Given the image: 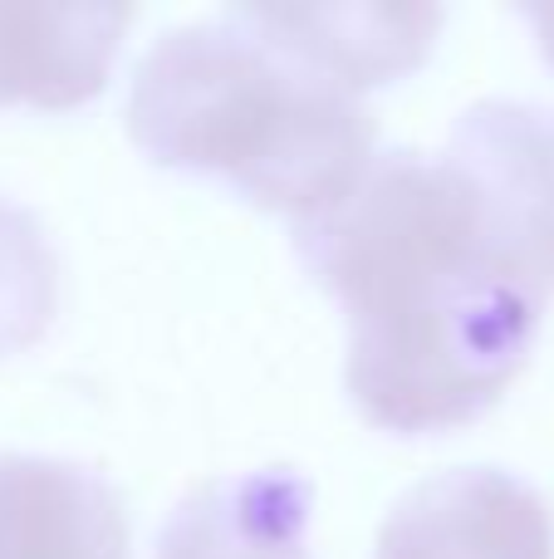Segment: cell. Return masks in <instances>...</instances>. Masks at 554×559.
Instances as JSON below:
<instances>
[{
  "label": "cell",
  "instance_id": "obj_2",
  "mask_svg": "<svg viewBox=\"0 0 554 559\" xmlns=\"http://www.w3.org/2000/svg\"><path fill=\"white\" fill-rule=\"evenodd\" d=\"M128 138L147 163L221 177L294 226L334 212L373 163L363 98L265 45L231 10L153 39L128 88Z\"/></svg>",
  "mask_w": 554,
  "mask_h": 559
},
{
  "label": "cell",
  "instance_id": "obj_1",
  "mask_svg": "<svg viewBox=\"0 0 554 559\" xmlns=\"http://www.w3.org/2000/svg\"><path fill=\"white\" fill-rule=\"evenodd\" d=\"M349 324L344 388L373 427L451 432L530 364L554 295V128L510 98L467 108L447 147L383 153L294 226Z\"/></svg>",
  "mask_w": 554,
  "mask_h": 559
},
{
  "label": "cell",
  "instance_id": "obj_4",
  "mask_svg": "<svg viewBox=\"0 0 554 559\" xmlns=\"http://www.w3.org/2000/svg\"><path fill=\"white\" fill-rule=\"evenodd\" d=\"M251 35L300 59L329 84L363 94L393 79H408L432 55L447 10L442 5H231Z\"/></svg>",
  "mask_w": 554,
  "mask_h": 559
},
{
  "label": "cell",
  "instance_id": "obj_6",
  "mask_svg": "<svg viewBox=\"0 0 554 559\" xmlns=\"http://www.w3.org/2000/svg\"><path fill=\"white\" fill-rule=\"evenodd\" d=\"M0 559H128L123 496L79 462L0 452Z\"/></svg>",
  "mask_w": 554,
  "mask_h": 559
},
{
  "label": "cell",
  "instance_id": "obj_3",
  "mask_svg": "<svg viewBox=\"0 0 554 559\" xmlns=\"http://www.w3.org/2000/svg\"><path fill=\"white\" fill-rule=\"evenodd\" d=\"M373 559H554V515L516 472L451 466L393 501Z\"/></svg>",
  "mask_w": 554,
  "mask_h": 559
},
{
  "label": "cell",
  "instance_id": "obj_9",
  "mask_svg": "<svg viewBox=\"0 0 554 559\" xmlns=\"http://www.w3.org/2000/svg\"><path fill=\"white\" fill-rule=\"evenodd\" d=\"M520 15L535 25V39H540V55L550 59V69H554V5H526ZM550 128H554V118H550Z\"/></svg>",
  "mask_w": 554,
  "mask_h": 559
},
{
  "label": "cell",
  "instance_id": "obj_8",
  "mask_svg": "<svg viewBox=\"0 0 554 559\" xmlns=\"http://www.w3.org/2000/svg\"><path fill=\"white\" fill-rule=\"evenodd\" d=\"M59 309V261L29 206L0 197V358L45 338Z\"/></svg>",
  "mask_w": 554,
  "mask_h": 559
},
{
  "label": "cell",
  "instance_id": "obj_7",
  "mask_svg": "<svg viewBox=\"0 0 554 559\" xmlns=\"http://www.w3.org/2000/svg\"><path fill=\"white\" fill-rule=\"evenodd\" d=\"M310 511V481L285 466L221 476L167 515L157 559H314Z\"/></svg>",
  "mask_w": 554,
  "mask_h": 559
},
{
  "label": "cell",
  "instance_id": "obj_5",
  "mask_svg": "<svg viewBox=\"0 0 554 559\" xmlns=\"http://www.w3.org/2000/svg\"><path fill=\"white\" fill-rule=\"evenodd\" d=\"M133 25L128 5H45L0 0V108L94 104Z\"/></svg>",
  "mask_w": 554,
  "mask_h": 559
}]
</instances>
